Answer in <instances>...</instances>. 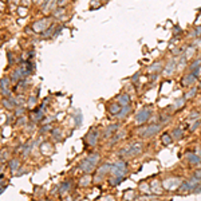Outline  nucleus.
<instances>
[{
    "label": "nucleus",
    "instance_id": "nucleus-1",
    "mask_svg": "<svg viewBox=\"0 0 201 201\" xmlns=\"http://www.w3.org/2000/svg\"><path fill=\"white\" fill-rule=\"evenodd\" d=\"M127 95H121V97H119V102L121 103H126V102H127Z\"/></svg>",
    "mask_w": 201,
    "mask_h": 201
}]
</instances>
